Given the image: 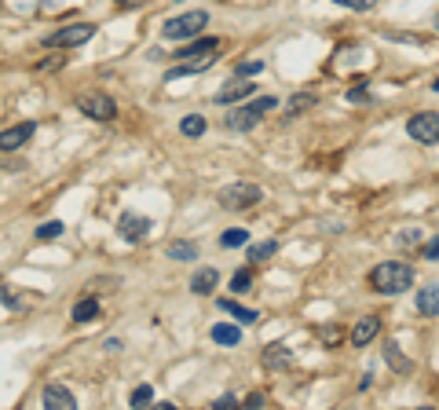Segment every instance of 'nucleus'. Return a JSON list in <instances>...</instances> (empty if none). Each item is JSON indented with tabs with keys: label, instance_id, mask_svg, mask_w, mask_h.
Segmentation results:
<instances>
[{
	"label": "nucleus",
	"instance_id": "nucleus-1",
	"mask_svg": "<svg viewBox=\"0 0 439 410\" xmlns=\"http://www.w3.org/2000/svg\"><path fill=\"white\" fill-rule=\"evenodd\" d=\"M370 286L377 293H406L414 286V268L403 261H384L370 271Z\"/></svg>",
	"mask_w": 439,
	"mask_h": 410
},
{
	"label": "nucleus",
	"instance_id": "nucleus-2",
	"mask_svg": "<svg viewBox=\"0 0 439 410\" xmlns=\"http://www.w3.org/2000/svg\"><path fill=\"white\" fill-rule=\"evenodd\" d=\"M205 26H209V11L194 8V11H187V15L169 18V23L161 26V37H165V40H187V37H198Z\"/></svg>",
	"mask_w": 439,
	"mask_h": 410
},
{
	"label": "nucleus",
	"instance_id": "nucleus-3",
	"mask_svg": "<svg viewBox=\"0 0 439 410\" xmlns=\"http://www.w3.org/2000/svg\"><path fill=\"white\" fill-rule=\"evenodd\" d=\"M77 110L88 114L92 121H114L118 118V103L110 99L103 89H88V92L77 96Z\"/></svg>",
	"mask_w": 439,
	"mask_h": 410
},
{
	"label": "nucleus",
	"instance_id": "nucleus-4",
	"mask_svg": "<svg viewBox=\"0 0 439 410\" xmlns=\"http://www.w3.org/2000/svg\"><path fill=\"white\" fill-rule=\"evenodd\" d=\"M260 198H263V190H260L256 183H249V180L231 183V187H224V190H219V205H224V209H231V212H238V209H249V205H256Z\"/></svg>",
	"mask_w": 439,
	"mask_h": 410
},
{
	"label": "nucleus",
	"instance_id": "nucleus-5",
	"mask_svg": "<svg viewBox=\"0 0 439 410\" xmlns=\"http://www.w3.org/2000/svg\"><path fill=\"white\" fill-rule=\"evenodd\" d=\"M92 37H96L92 23H74V26H62V30L48 33V37H44V45H48V48H77V45H84V40H92Z\"/></svg>",
	"mask_w": 439,
	"mask_h": 410
},
{
	"label": "nucleus",
	"instance_id": "nucleus-6",
	"mask_svg": "<svg viewBox=\"0 0 439 410\" xmlns=\"http://www.w3.org/2000/svg\"><path fill=\"white\" fill-rule=\"evenodd\" d=\"M406 136L414 143H439V114H414L406 121Z\"/></svg>",
	"mask_w": 439,
	"mask_h": 410
},
{
	"label": "nucleus",
	"instance_id": "nucleus-7",
	"mask_svg": "<svg viewBox=\"0 0 439 410\" xmlns=\"http://www.w3.org/2000/svg\"><path fill=\"white\" fill-rule=\"evenodd\" d=\"M147 231H150V220L139 217V212H125V217L118 220V234H121L125 242H139V239H147Z\"/></svg>",
	"mask_w": 439,
	"mask_h": 410
},
{
	"label": "nucleus",
	"instance_id": "nucleus-8",
	"mask_svg": "<svg viewBox=\"0 0 439 410\" xmlns=\"http://www.w3.org/2000/svg\"><path fill=\"white\" fill-rule=\"evenodd\" d=\"M37 132V125L33 121H18L11 128H4L0 132V150H18V147H26V139Z\"/></svg>",
	"mask_w": 439,
	"mask_h": 410
},
{
	"label": "nucleus",
	"instance_id": "nucleus-9",
	"mask_svg": "<svg viewBox=\"0 0 439 410\" xmlns=\"http://www.w3.org/2000/svg\"><path fill=\"white\" fill-rule=\"evenodd\" d=\"M253 89H256V84H249V77H238V74H234V81H227L224 89L216 92V103L227 106V103H238V99H249Z\"/></svg>",
	"mask_w": 439,
	"mask_h": 410
},
{
	"label": "nucleus",
	"instance_id": "nucleus-10",
	"mask_svg": "<svg viewBox=\"0 0 439 410\" xmlns=\"http://www.w3.org/2000/svg\"><path fill=\"white\" fill-rule=\"evenodd\" d=\"M381 334V319L377 315H366V319H359L355 326H351V344L355 348H366V344Z\"/></svg>",
	"mask_w": 439,
	"mask_h": 410
},
{
	"label": "nucleus",
	"instance_id": "nucleus-11",
	"mask_svg": "<svg viewBox=\"0 0 439 410\" xmlns=\"http://www.w3.org/2000/svg\"><path fill=\"white\" fill-rule=\"evenodd\" d=\"M40 399H44V406H52V410H74V406H77L74 392H70L66 385H48Z\"/></svg>",
	"mask_w": 439,
	"mask_h": 410
},
{
	"label": "nucleus",
	"instance_id": "nucleus-12",
	"mask_svg": "<svg viewBox=\"0 0 439 410\" xmlns=\"http://www.w3.org/2000/svg\"><path fill=\"white\" fill-rule=\"evenodd\" d=\"M216 286H219V271H216V268H198L194 278H190V290H194L198 297H209Z\"/></svg>",
	"mask_w": 439,
	"mask_h": 410
},
{
	"label": "nucleus",
	"instance_id": "nucleus-13",
	"mask_svg": "<svg viewBox=\"0 0 439 410\" xmlns=\"http://www.w3.org/2000/svg\"><path fill=\"white\" fill-rule=\"evenodd\" d=\"M263 366L268 370H285V366H293V352L285 344H268L263 348Z\"/></svg>",
	"mask_w": 439,
	"mask_h": 410
},
{
	"label": "nucleus",
	"instance_id": "nucleus-14",
	"mask_svg": "<svg viewBox=\"0 0 439 410\" xmlns=\"http://www.w3.org/2000/svg\"><path fill=\"white\" fill-rule=\"evenodd\" d=\"M212 52H219V37H198L194 45H187L183 52H176L180 59H202V55H212Z\"/></svg>",
	"mask_w": 439,
	"mask_h": 410
},
{
	"label": "nucleus",
	"instance_id": "nucleus-15",
	"mask_svg": "<svg viewBox=\"0 0 439 410\" xmlns=\"http://www.w3.org/2000/svg\"><path fill=\"white\" fill-rule=\"evenodd\" d=\"M417 312H421L425 319L439 315V286H425V290H417Z\"/></svg>",
	"mask_w": 439,
	"mask_h": 410
},
{
	"label": "nucleus",
	"instance_id": "nucleus-16",
	"mask_svg": "<svg viewBox=\"0 0 439 410\" xmlns=\"http://www.w3.org/2000/svg\"><path fill=\"white\" fill-rule=\"evenodd\" d=\"M219 312H227V315H234V319L241 322V326H253V322L260 319V312H253V308H241V304H238V300H231V297H224V300H219Z\"/></svg>",
	"mask_w": 439,
	"mask_h": 410
},
{
	"label": "nucleus",
	"instance_id": "nucleus-17",
	"mask_svg": "<svg viewBox=\"0 0 439 410\" xmlns=\"http://www.w3.org/2000/svg\"><path fill=\"white\" fill-rule=\"evenodd\" d=\"M209 337H212L216 344H227V348H234V344L241 341V330L234 326V322H216V326L209 330Z\"/></svg>",
	"mask_w": 439,
	"mask_h": 410
},
{
	"label": "nucleus",
	"instance_id": "nucleus-18",
	"mask_svg": "<svg viewBox=\"0 0 439 410\" xmlns=\"http://www.w3.org/2000/svg\"><path fill=\"white\" fill-rule=\"evenodd\" d=\"M384 363L392 366V370H399V374H410V370H414V363L399 352V344H395V341L384 344Z\"/></svg>",
	"mask_w": 439,
	"mask_h": 410
},
{
	"label": "nucleus",
	"instance_id": "nucleus-19",
	"mask_svg": "<svg viewBox=\"0 0 439 410\" xmlns=\"http://www.w3.org/2000/svg\"><path fill=\"white\" fill-rule=\"evenodd\" d=\"M256 114H249L246 106H238V110L227 114V128H234V132H249V128H256Z\"/></svg>",
	"mask_w": 439,
	"mask_h": 410
},
{
	"label": "nucleus",
	"instance_id": "nucleus-20",
	"mask_svg": "<svg viewBox=\"0 0 439 410\" xmlns=\"http://www.w3.org/2000/svg\"><path fill=\"white\" fill-rule=\"evenodd\" d=\"M96 315H99V300L96 297H84V300L74 304V322H92Z\"/></svg>",
	"mask_w": 439,
	"mask_h": 410
},
{
	"label": "nucleus",
	"instance_id": "nucleus-21",
	"mask_svg": "<svg viewBox=\"0 0 439 410\" xmlns=\"http://www.w3.org/2000/svg\"><path fill=\"white\" fill-rule=\"evenodd\" d=\"M169 261H180V264L198 261V246H190V242H172V246H169Z\"/></svg>",
	"mask_w": 439,
	"mask_h": 410
},
{
	"label": "nucleus",
	"instance_id": "nucleus-22",
	"mask_svg": "<svg viewBox=\"0 0 439 410\" xmlns=\"http://www.w3.org/2000/svg\"><path fill=\"white\" fill-rule=\"evenodd\" d=\"M249 242V231L246 227H231V231H224V239H219V246L224 249H238V246H246Z\"/></svg>",
	"mask_w": 439,
	"mask_h": 410
},
{
	"label": "nucleus",
	"instance_id": "nucleus-23",
	"mask_svg": "<svg viewBox=\"0 0 439 410\" xmlns=\"http://www.w3.org/2000/svg\"><path fill=\"white\" fill-rule=\"evenodd\" d=\"M180 132H183V136H190V139L205 136V118H198V114L183 118V121H180Z\"/></svg>",
	"mask_w": 439,
	"mask_h": 410
},
{
	"label": "nucleus",
	"instance_id": "nucleus-24",
	"mask_svg": "<svg viewBox=\"0 0 439 410\" xmlns=\"http://www.w3.org/2000/svg\"><path fill=\"white\" fill-rule=\"evenodd\" d=\"M231 290H234V293H249V290H253V271H249V268H238V271L231 275Z\"/></svg>",
	"mask_w": 439,
	"mask_h": 410
},
{
	"label": "nucleus",
	"instance_id": "nucleus-25",
	"mask_svg": "<svg viewBox=\"0 0 439 410\" xmlns=\"http://www.w3.org/2000/svg\"><path fill=\"white\" fill-rule=\"evenodd\" d=\"M275 253H278V242H275V239H268V242L249 246V261H268V256H275Z\"/></svg>",
	"mask_w": 439,
	"mask_h": 410
},
{
	"label": "nucleus",
	"instance_id": "nucleus-26",
	"mask_svg": "<svg viewBox=\"0 0 439 410\" xmlns=\"http://www.w3.org/2000/svg\"><path fill=\"white\" fill-rule=\"evenodd\" d=\"M307 106H315V96H312V92H297L290 103H285V110H290V118H293V114L307 110Z\"/></svg>",
	"mask_w": 439,
	"mask_h": 410
},
{
	"label": "nucleus",
	"instance_id": "nucleus-27",
	"mask_svg": "<svg viewBox=\"0 0 439 410\" xmlns=\"http://www.w3.org/2000/svg\"><path fill=\"white\" fill-rule=\"evenodd\" d=\"M275 106H278V99H275V96H260V99H253V103H246V110L260 118L263 110H275Z\"/></svg>",
	"mask_w": 439,
	"mask_h": 410
},
{
	"label": "nucleus",
	"instance_id": "nucleus-28",
	"mask_svg": "<svg viewBox=\"0 0 439 410\" xmlns=\"http://www.w3.org/2000/svg\"><path fill=\"white\" fill-rule=\"evenodd\" d=\"M59 234H62V224H59V220H48V224L37 227V239H40V242H55Z\"/></svg>",
	"mask_w": 439,
	"mask_h": 410
},
{
	"label": "nucleus",
	"instance_id": "nucleus-29",
	"mask_svg": "<svg viewBox=\"0 0 439 410\" xmlns=\"http://www.w3.org/2000/svg\"><path fill=\"white\" fill-rule=\"evenodd\" d=\"M150 399H154V388H150V385H139V388H132V399H128V403H132V406H147Z\"/></svg>",
	"mask_w": 439,
	"mask_h": 410
},
{
	"label": "nucleus",
	"instance_id": "nucleus-30",
	"mask_svg": "<svg viewBox=\"0 0 439 410\" xmlns=\"http://www.w3.org/2000/svg\"><path fill=\"white\" fill-rule=\"evenodd\" d=\"M333 4H341V8H351V11H370L377 0H333Z\"/></svg>",
	"mask_w": 439,
	"mask_h": 410
},
{
	"label": "nucleus",
	"instance_id": "nucleus-31",
	"mask_svg": "<svg viewBox=\"0 0 439 410\" xmlns=\"http://www.w3.org/2000/svg\"><path fill=\"white\" fill-rule=\"evenodd\" d=\"M62 62H66L62 55H55V59H40L33 70H37V74H52V70H59V67H62Z\"/></svg>",
	"mask_w": 439,
	"mask_h": 410
},
{
	"label": "nucleus",
	"instance_id": "nucleus-32",
	"mask_svg": "<svg viewBox=\"0 0 439 410\" xmlns=\"http://www.w3.org/2000/svg\"><path fill=\"white\" fill-rule=\"evenodd\" d=\"M260 70H263V62H238L234 74H238V77H256Z\"/></svg>",
	"mask_w": 439,
	"mask_h": 410
},
{
	"label": "nucleus",
	"instance_id": "nucleus-33",
	"mask_svg": "<svg viewBox=\"0 0 439 410\" xmlns=\"http://www.w3.org/2000/svg\"><path fill=\"white\" fill-rule=\"evenodd\" d=\"M425 261H439V234L425 242Z\"/></svg>",
	"mask_w": 439,
	"mask_h": 410
},
{
	"label": "nucleus",
	"instance_id": "nucleus-34",
	"mask_svg": "<svg viewBox=\"0 0 439 410\" xmlns=\"http://www.w3.org/2000/svg\"><path fill=\"white\" fill-rule=\"evenodd\" d=\"M348 99H351V103H370V92H366V89H351Z\"/></svg>",
	"mask_w": 439,
	"mask_h": 410
},
{
	"label": "nucleus",
	"instance_id": "nucleus-35",
	"mask_svg": "<svg viewBox=\"0 0 439 410\" xmlns=\"http://www.w3.org/2000/svg\"><path fill=\"white\" fill-rule=\"evenodd\" d=\"M234 403H238V399H234V396H219V399H216V403H212V406H216V410H219V406H234Z\"/></svg>",
	"mask_w": 439,
	"mask_h": 410
},
{
	"label": "nucleus",
	"instance_id": "nucleus-36",
	"mask_svg": "<svg viewBox=\"0 0 439 410\" xmlns=\"http://www.w3.org/2000/svg\"><path fill=\"white\" fill-rule=\"evenodd\" d=\"M260 403H263V396H260V392H253V396L246 399V406H260Z\"/></svg>",
	"mask_w": 439,
	"mask_h": 410
},
{
	"label": "nucleus",
	"instance_id": "nucleus-37",
	"mask_svg": "<svg viewBox=\"0 0 439 410\" xmlns=\"http://www.w3.org/2000/svg\"><path fill=\"white\" fill-rule=\"evenodd\" d=\"M432 92H439V81H432Z\"/></svg>",
	"mask_w": 439,
	"mask_h": 410
},
{
	"label": "nucleus",
	"instance_id": "nucleus-38",
	"mask_svg": "<svg viewBox=\"0 0 439 410\" xmlns=\"http://www.w3.org/2000/svg\"><path fill=\"white\" fill-rule=\"evenodd\" d=\"M118 4H128V0H118Z\"/></svg>",
	"mask_w": 439,
	"mask_h": 410
}]
</instances>
